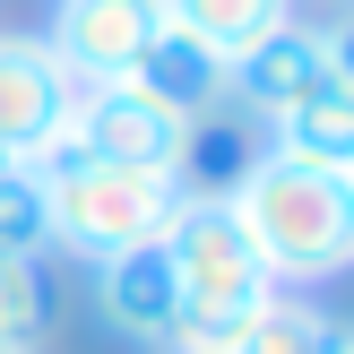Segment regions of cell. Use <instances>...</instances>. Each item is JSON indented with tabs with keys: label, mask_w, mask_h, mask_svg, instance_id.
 <instances>
[{
	"label": "cell",
	"mask_w": 354,
	"mask_h": 354,
	"mask_svg": "<svg viewBox=\"0 0 354 354\" xmlns=\"http://www.w3.org/2000/svg\"><path fill=\"white\" fill-rule=\"evenodd\" d=\"M61 147L95 156V165H130V173H165V182H182V165L199 156V121L173 113V104H156L147 86L113 78V86H78Z\"/></svg>",
	"instance_id": "277c9868"
},
{
	"label": "cell",
	"mask_w": 354,
	"mask_h": 354,
	"mask_svg": "<svg viewBox=\"0 0 354 354\" xmlns=\"http://www.w3.org/2000/svg\"><path fill=\"white\" fill-rule=\"evenodd\" d=\"M234 354H354V337L337 328V311H320L311 294L268 286V294H259V311L242 320Z\"/></svg>",
	"instance_id": "8fae6325"
},
{
	"label": "cell",
	"mask_w": 354,
	"mask_h": 354,
	"mask_svg": "<svg viewBox=\"0 0 354 354\" xmlns=\"http://www.w3.org/2000/svg\"><path fill=\"white\" fill-rule=\"evenodd\" d=\"M52 251V216H44V173L9 165L0 173V259H44Z\"/></svg>",
	"instance_id": "5bb4252c"
},
{
	"label": "cell",
	"mask_w": 354,
	"mask_h": 354,
	"mask_svg": "<svg viewBox=\"0 0 354 354\" xmlns=\"http://www.w3.org/2000/svg\"><path fill=\"white\" fill-rule=\"evenodd\" d=\"M294 9H303V0H294ZM311 9H346V0H311Z\"/></svg>",
	"instance_id": "2e32d148"
},
{
	"label": "cell",
	"mask_w": 354,
	"mask_h": 354,
	"mask_svg": "<svg viewBox=\"0 0 354 354\" xmlns=\"http://www.w3.org/2000/svg\"><path fill=\"white\" fill-rule=\"evenodd\" d=\"M328 78H346V35L311 26V17H286V26H268L251 52L225 61V95H242L259 121H277L286 104H303L311 86H328Z\"/></svg>",
	"instance_id": "5b68a950"
},
{
	"label": "cell",
	"mask_w": 354,
	"mask_h": 354,
	"mask_svg": "<svg viewBox=\"0 0 354 354\" xmlns=\"http://www.w3.org/2000/svg\"><path fill=\"white\" fill-rule=\"evenodd\" d=\"M294 0H165V26L199 35L216 61H234V52H251L268 26H286Z\"/></svg>",
	"instance_id": "7c38bea8"
},
{
	"label": "cell",
	"mask_w": 354,
	"mask_h": 354,
	"mask_svg": "<svg viewBox=\"0 0 354 354\" xmlns=\"http://www.w3.org/2000/svg\"><path fill=\"white\" fill-rule=\"evenodd\" d=\"M225 216L242 225L251 259L268 268V286L320 294L354 268V173L303 165V156H251L234 182L216 190Z\"/></svg>",
	"instance_id": "6da1fadb"
},
{
	"label": "cell",
	"mask_w": 354,
	"mask_h": 354,
	"mask_svg": "<svg viewBox=\"0 0 354 354\" xmlns=\"http://www.w3.org/2000/svg\"><path fill=\"white\" fill-rule=\"evenodd\" d=\"M277 130V156H303V165H328V173H354V69L328 86H311L303 104L268 121Z\"/></svg>",
	"instance_id": "30bf717a"
},
{
	"label": "cell",
	"mask_w": 354,
	"mask_h": 354,
	"mask_svg": "<svg viewBox=\"0 0 354 354\" xmlns=\"http://www.w3.org/2000/svg\"><path fill=\"white\" fill-rule=\"evenodd\" d=\"M95 311H104L130 346L173 354V337H182V294H173V259H165V242H138V251L95 259Z\"/></svg>",
	"instance_id": "ba28073f"
},
{
	"label": "cell",
	"mask_w": 354,
	"mask_h": 354,
	"mask_svg": "<svg viewBox=\"0 0 354 354\" xmlns=\"http://www.w3.org/2000/svg\"><path fill=\"white\" fill-rule=\"evenodd\" d=\"M44 216H52V251L69 259H113V251H138V242L165 234L173 199H182V182H165V173H130V165H95V156L78 147H52L44 165Z\"/></svg>",
	"instance_id": "3957f363"
},
{
	"label": "cell",
	"mask_w": 354,
	"mask_h": 354,
	"mask_svg": "<svg viewBox=\"0 0 354 354\" xmlns=\"http://www.w3.org/2000/svg\"><path fill=\"white\" fill-rule=\"evenodd\" d=\"M69 104H78V86L44 52V35H0V156L44 165L69 138Z\"/></svg>",
	"instance_id": "8992f818"
},
{
	"label": "cell",
	"mask_w": 354,
	"mask_h": 354,
	"mask_svg": "<svg viewBox=\"0 0 354 354\" xmlns=\"http://www.w3.org/2000/svg\"><path fill=\"white\" fill-rule=\"evenodd\" d=\"M130 86H147L156 104H173V113H216L225 104V61L199 44V35H182V26H156L147 35V52H138V69H130Z\"/></svg>",
	"instance_id": "9c48e42d"
},
{
	"label": "cell",
	"mask_w": 354,
	"mask_h": 354,
	"mask_svg": "<svg viewBox=\"0 0 354 354\" xmlns=\"http://www.w3.org/2000/svg\"><path fill=\"white\" fill-rule=\"evenodd\" d=\"M173 354H234V346H173Z\"/></svg>",
	"instance_id": "9a60e30c"
},
{
	"label": "cell",
	"mask_w": 354,
	"mask_h": 354,
	"mask_svg": "<svg viewBox=\"0 0 354 354\" xmlns=\"http://www.w3.org/2000/svg\"><path fill=\"white\" fill-rule=\"evenodd\" d=\"M44 328H52L44 259H0V354H35Z\"/></svg>",
	"instance_id": "4fadbf2b"
},
{
	"label": "cell",
	"mask_w": 354,
	"mask_h": 354,
	"mask_svg": "<svg viewBox=\"0 0 354 354\" xmlns=\"http://www.w3.org/2000/svg\"><path fill=\"white\" fill-rule=\"evenodd\" d=\"M156 242H165L173 294H182V337L173 346H234L242 320L259 311V294H268V268L251 259V242L225 216V199L216 190H182Z\"/></svg>",
	"instance_id": "7a4b0ae2"
},
{
	"label": "cell",
	"mask_w": 354,
	"mask_h": 354,
	"mask_svg": "<svg viewBox=\"0 0 354 354\" xmlns=\"http://www.w3.org/2000/svg\"><path fill=\"white\" fill-rule=\"evenodd\" d=\"M156 26H165V0H61L44 52L69 69V86H113L138 69Z\"/></svg>",
	"instance_id": "52a82bcc"
}]
</instances>
